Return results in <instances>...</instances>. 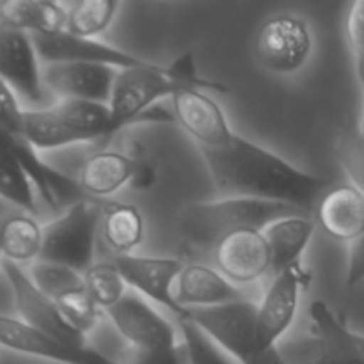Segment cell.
<instances>
[{"instance_id": "d590c367", "label": "cell", "mask_w": 364, "mask_h": 364, "mask_svg": "<svg viewBox=\"0 0 364 364\" xmlns=\"http://www.w3.org/2000/svg\"><path fill=\"white\" fill-rule=\"evenodd\" d=\"M181 347L173 350H146L128 345L117 364H181Z\"/></svg>"}, {"instance_id": "6da1fadb", "label": "cell", "mask_w": 364, "mask_h": 364, "mask_svg": "<svg viewBox=\"0 0 364 364\" xmlns=\"http://www.w3.org/2000/svg\"><path fill=\"white\" fill-rule=\"evenodd\" d=\"M217 192L224 198L281 203L308 212L327 192V180L299 169L270 149L233 135L230 144L199 149Z\"/></svg>"}, {"instance_id": "d6a6232c", "label": "cell", "mask_w": 364, "mask_h": 364, "mask_svg": "<svg viewBox=\"0 0 364 364\" xmlns=\"http://www.w3.org/2000/svg\"><path fill=\"white\" fill-rule=\"evenodd\" d=\"M55 302L60 311H63L64 318L68 320V323L75 331H78L82 336H85L89 331L95 329L96 323L102 318L103 309L92 301V297L87 294L85 288L84 290L64 295V297H60Z\"/></svg>"}, {"instance_id": "4dcf8cb0", "label": "cell", "mask_w": 364, "mask_h": 364, "mask_svg": "<svg viewBox=\"0 0 364 364\" xmlns=\"http://www.w3.org/2000/svg\"><path fill=\"white\" fill-rule=\"evenodd\" d=\"M180 327L188 364H237L231 355H228L205 331L199 329L191 320L181 318Z\"/></svg>"}, {"instance_id": "ac0fdd59", "label": "cell", "mask_w": 364, "mask_h": 364, "mask_svg": "<svg viewBox=\"0 0 364 364\" xmlns=\"http://www.w3.org/2000/svg\"><path fill=\"white\" fill-rule=\"evenodd\" d=\"M174 299L183 309H194L230 304L249 297L219 270L201 263H187L176 279Z\"/></svg>"}, {"instance_id": "3957f363", "label": "cell", "mask_w": 364, "mask_h": 364, "mask_svg": "<svg viewBox=\"0 0 364 364\" xmlns=\"http://www.w3.org/2000/svg\"><path fill=\"white\" fill-rule=\"evenodd\" d=\"M256 315L258 302L245 299L213 308L187 309L185 318L205 331L238 364H284L279 348L267 354L259 347Z\"/></svg>"}, {"instance_id": "52a82bcc", "label": "cell", "mask_w": 364, "mask_h": 364, "mask_svg": "<svg viewBox=\"0 0 364 364\" xmlns=\"http://www.w3.org/2000/svg\"><path fill=\"white\" fill-rule=\"evenodd\" d=\"M313 48L308 23L290 13L276 14L258 28L255 57L267 71L290 75L301 70Z\"/></svg>"}, {"instance_id": "e575fe53", "label": "cell", "mask_w": 364, "mask_h": 364, "mask_svg": "<svg viewBox=\"0 0 364 364\" xmlns=\"http://www.w3.org/2000/svg\"><path fill=\"white\" fill-rule=\"evenodd\" d=\"M23 105L14 95L13 89L0 80V130L11 137H21V119H23Z\"/></svg>"}, {"instance_id": "484cf974", "label": "cell", "mask_w": 364, "mask_h": 364, "mask_svg": "<svg viewBox=\"0 0 364 364\" xmlns=\"http://www.w3.org/2000/svg\"><path fill=\"white\" fill-rule=\"evenodd\" d=\"M0 199L31 215H36L38 212L34 188L14 155L11 137L2 130H0Z\"/></svg>"}, {"instance_id": "d4e9b609", "label": "cell", "mask_w": 364, "mask_h": 364, "mask_svg": "<svg viewBox=\"0 0 364 364\" xmlns=\"http://www.w3.org/2000/svg\"><path fill=\"white\" fill-rule=\"evenodd\" d=\"M43 244V226H39L34 215L21 210L11 213L0 226V247L7 262L34 263L39 258Z\"/></svg>"}, {"instance_id": "30bf717a", "label": "cell", "mask_w": 364, "mask_h": 364, "mask_svg": "<svg viewBox=\"0 0 364 364\" xmlns=\"http://www.w3.org/2000/svg\"><path fill=\"white\" fill-rule=\"evenodd\" d=\"M0 267L9 281L14 306L21 322L71 347H85V336L68 323L57 302L32 283L23 267L7 259H2Z\"/></svg>"}, {"instance_id": "44dd1931", "label": "cell", "mask_w": 364, "mask_h": 364, "mask_svg": "<svg viewBox=\"0 0 364 364\" xmlns=\"http://www.w3.org/2000/svg\"><path fill=\"white\" fill-rule=\"evenodd\" d=\"M137 160L119 151H100L82 166L77 181L89 198H107L130 183Z\"/></svg>"}, {"instance_id": "f546056e", "label": "cell", "mask_w": 364, "mask_h": 364, "mask_svg": "<svg viewBox=\"0 0 364 364\" xmlns=\"http://www.w3.org/2000/svg\"><path fill=\"white\" fill-rule=\"evenodd\" d=\"M84 283L87 294L103 311L117 304L128 291L127 283L114 262L95 263L84 272Z\"/></svg>"}, {"instance_id": "5bb4252c", "label": "cell", "mask_w": 364, "mask_h": 364, "mask_svg": "<svg viewBox=\"0 0 364 364\" xmlns=\"http://www.w3.org/2000/svg\"><path fill=\"white\" fill-rule=\"evenodd\" d=\"M0 345L25 355L60 364H117L91 347H71L34 329L20 318L0 315Z\"/></svg>"}, {"instance_id": "277c9868", "label": "cell", "mask_w": 364, "mask_h": 364, "mask_svg": "<svg viewBox=\"0 0 364 364\" xmlns=\"http://www.w3.org/2000/svg\"><path fill=\"white\" fill-rule=\"evenodd\" d=\"M100 224L102 203L92 198L75 203L52 223L43 226V244L38 259L66 265L84 274L96 263Z\"/></svg>"}, {"instance_id": "cb8c5ba5", "label": "cell", "mask_w": 364, "mask_h": 364, "mask_svg": "<svg viewBox=\"0 0 364 364\" xmlns=\"http://www.w3.org/2000/svg\"><path fill=\"white\" fill-rule=\"evenodd\" d=\"M21 137L36 149H57L64 146L91 142L84 134L75 130L63 117L53 112L52 107L45 109H25L21 119Z\"/></svg>"}, {"instance_id": "5b68a950", "label": "cell", "mask_w": 364, "mask_h": 364, "mask_svg": "<svg viewBox=\"0 0 364 364\" xmlns=\"http://www.w3.org/2000/svg\"><path fill=\"white\" fill-rule=\"evenodd\" d=\"M180 89H187L176 82L169 66L142 64V66L119 70L109 100L112 116V135L123 128L135 124V119L156 105L162 98H171Z\"/></svg>"}, {"instance_id": "9c48e42d", "label": "cell", "mask_w": 364, "mask_h": 364, "mask_svg": "<svg viewBox=\"0 0 364 364\" xmlns=\"http://www.w3.org/2000/svg\"><path fill=\"white\" fill-rule=\"evenodd\" d=\"M311 283V274L302 263L283 270L272 277L269 290L258 302L256 329L263 352L270 354L279 348L281 338L290 329L299 308V295Z\"/></svg>"}, {"instance_id": "83f0119b", "label": "cell", "mask_w": 364, "mask_h": 364, "mask_svg": "<svg viewBox=\"0 0 364 364\" xmlns=\"http://www.w3.org/2000/svg\"><path fill=\"white\" fill-rule=\"evenodd\" d=\"M116 0H80L68 7L66 31L80 38L96 39L114 20Z\"/></svg>"}, {"instance_id": "b9f144b4", "label": "cell", "mask_w": 364, "mask_h": 364, "mask_svg": "<svg viewBox=\"0 0 364 364\" xmlns=\"http://www.w3.org/2000/svg\"><path fill=\"white\" fill-rule=\"evenodd\" d=\"M18 212V210H16ZM2 259H4V256H2V247H0V263H2Z\"/></svg>"}, {"instance_id": "9a60e30c", "label": "cell", "mask_w": 364, "mask_h": 364, "mask_svg": "<svg viewBox=\"0 0 364 364\" xmlns=\"http://www.w3.org/2000/svg\"><path fill=\"white\" fill-rule=\"evenodd\" d=\"M176 123L198 142L199 149H217L230 144L235 132L223 109L199 89H180L171 96Z\"/></svg>"}, {"instance_id": "74e56055", "label": "cell", "mask_w": 364, "mask_h": 364, "mask_svg": "<svg viewBox=\"0 0 364 364\" xmlns=\"http://www.w3.org/2000/svg\"><path fill=\"white\" fill-rule=\"evenodd\" d=\"M156 183V171L151 164L141 162L137 160V166H135L134 176H132L130 185L137 191H149V188L155 187Z\"/></svg>"}, {"instance_id": "f35d334b", "label": "cell", "mask_w": 364, "mask_h": 364, "mask_svg": "<svg viewBox=\"0 0 364 364\" xmlns=\"http://www.w3.org/2000/svg\"><path fill=\"white\" fill-rule=\"evenodd\" d=\"M345 334H347V340L350 341L354 350L359 354V358L364 361V334L355 333V331H352L348 326H347V331H345Z\"/></svg>"}, {"instance_id": "2e32d148", "label": "cell", "mask_w": 364, "mask_h": 364, "mask_svg": "<svg viewBox=\"0 0 364 364\" xmlns=\"http://www.w3.org/2000/svg\"><path fill=\"white\" fill-rule=\"evenodd\" d=\"M117 73L107 64L55 63L43 66V82L59 100L109 103Z\"/></svg>"}, {"instance_id": "8fae6325", "label": "cell", "mask_w": 364, "mask_h": 364, "mask_svg": "<svg viewBox=\"0 0 364 364\" xmlns=\"http://www.w3.org/2000/svg\"><path fill=\"white\" fill-rule=\"evenodd\" d=\"M105 313L132 347L146 350H173L180 347L169 320L164 318L134 290H128L124 297Z\"/></svg>"}, {"instance_id": "f1b7e54d", "label": "cell", "mask_w": 364, "mask_h": 364, "mask_svg": "<svg viewBox=\"0 0 364 364\" xmlns=\"http://www.w3.org/2000/svg\"><path fill=\"white\" fill-rule=\"evenodd\" d=\"M27 274L32 283L53 301H59L64 295L85 288L84 274L59 263L36 259L34 263H31Z\"/></svg>"}, {"instance_id": "7402d4cb", "label": "cell", "mask_w": 364, "mask_h": 364, "mask_svg": "<svg viewBox=\"0 0 364 364\" xmlns=\"http://www.w3.org/2000/svg\"><path fill=\"white\" fill-rule=\"evenodd\" d=\"M68 9L48 0L0 2V23L31 36H50L66 31Z\"/></svg>"}, {"instance_id": "4fadbf2b", "label": "cell", "mask_w": 364, "mask_h": 364, "mask_svg": "<svg viewBox=\"0 0 364 364\" xmlns=\"http://www.w3.org/2000/svg\"><path fill=\"white\" fill-rule=\"evenodd\" d=\"M39 60L43 64L55 63H91L107 64L116 70L142 66L149 60L116 48L112 45L91 38L70 34L68 31L50 36H31Z\"/></svg>"}, {"instance_id": "ffe728a7", "label": "cell", "mask_w": 364, "mask_h": 364, "mask_svg": "<svg viewBox=\"0 0 364 364\" xmlns=\"http://www.w3.org/2000/svg\"><path fill=\"white\" fill-rule=\"evenodd\" d=\"M315 233V223L304 215L283 217L263 230L270 252V276L302 263V255Z\"/></svg>"}, {"instance_id": "7a4b0ae2", "label": "cell", "mask_w": 364, "mask_h": 364, "mask_svg": "<svg viewBox=\"0 0 364 364\" xmlns=\"http://www.w3.org/2000/svg\"><path fill=\"white\" fill-rule=\"evenodd\" d=\"M302 210L272 201L247 198H223L217 201L192 203L176 220L181 240L194 249H215L228 235L242 230L263 231L274 220L302 215Z\"/></svg>"}, {"instance_id": "8d00e7d4", "label": "cell", "mask_w": 364, "mask_h": 364, "mask_svg": "<svg viewBox=\"0 0 364 364\" xmlns=\"http://www.w3.org/2000/svg\"><path fill=\"white\" fill-rule=\"evenodd\" d=\"M364 283V231L359 238L348 244V265H347V284Z\"/></svg>"}, {"instance_id": "1f68e13d", "label": "cell", "mask_w": 364, "mask_h": 364, "mask_svg": "<svg viewBox=\"0 0 364 364\" xmlns=\"http://www.w3.org/2000/svg\"><path fill=\"white\" fill-rule=\"evenodd\" d=\"M334 151L352 185L364 194V137L358 127H345L338 134Z\"/></svg>"}, {"instance_id": "e0dca14e", "label": "cell", "mask_w": 364, "mask_h": 364, "mask_svg": "<svg viewBox=\"0 0 364 364\" xmlns=\"http://www.w3.org/2000/svg\"><path fill=\"white\" fill-rule=\"evenodd\" d=\"M213 256L219 272L237 287L270 274V252L263 231H235L215 245Z\"/></svg>"}, {"instance_id": "ba28073f", "label": "cell", "mask_w": 364, "mask_h": 364, "mask_svg": "<svg viewBox=\"0 0 364 364\" xmlns=\"http://www.w3.org/2000/svg\"><path fill=\"white\" fill-rule=\"evenodd\" d=\"M0 80L6 82L23 109H45L43 68L31 34L0 23Z\"/></svg>"}, {"instance_id": "7c38bea8", "label": "cell", "mask_w": 364, "mask_h": 364, "mask_svg": "<svg viewBox=\"0 0 364 364\" xmlns=\"http://www.w3.org/2000/svg\"><path fill=\"white\" fill-rule=\"evenodd\" d=\"M124 283L135 294L164 306L174 315L185 318L187 309L181 308L174 299V287L185 263L178 258L164 256L124 255L114 258Z\"/></svg>"}, {"instance_id": "ab89813d", "label": "cell", "mask_w": 364, "mask_h": 364, "mask_svg": "<svg viewBox=\"0 0 364 364\" xmlns=\"http://www.w3.org/2000/svg\"><path fill=\"white\" fill-rule=\"evenodd\" d=\"M18 208H14L13 205H9L7 201H4V199H0V226H2L4 220L7 219V217L11 215V213L16 212Z\"/></svg>"}, {"instance_id": "60d3db41", "label": "cell", "mask_w": 364, "mask_h": 364, "mask_svg": "<svg viewBox=\"0 0 364 364\" xmlns=\"http://www.w3.org/2000/svg\"><path fill=\"white\" fill-rule=\"evenodd\" d=\"M358 130L361 132V135L364 137V95L361 96V119L358 123Z\"/></svg>"}, {"instance_id": "4316f807", "label": "cell", "mask_w": 364, "mask_h": 364, "mask_svg": "<svg viewBox=\"0 0 364 364\" xmlns=\"http://www.w3.org/2000/svg\"><path fill=\"white\" fill-rule=\"evenodd\" d=\"M53 112L70 127L84 134L89 141L112 137V116L109 103L84 102V100H57L50 103Z\"/></svg>"}, {"instance_id": "d6986e66", "label": "cell", "mask_w": 364, "mask_h": 364, "mask_svg": "<svg viewBox=\"0 0 364 364\" xmlns=\"http://www.w3.org/2000/svg\"><path fill=\"white\" fill-rule=\"evenodd\" d=\"M316 220L331 238L352 244L364 231V194L352 183L327 188L316 206Z\"/></svg>"}, {"instance_id": "836d02e7", "label": "cell", "mask_w": 364, "mask_h": 364, "mask_svg": "<svg viewBox=\"0 0 364 364\" xmlns=\"http://www.w3.org/2000/svg\"><path fill=\"white\" fill-rule=\"evenodd\" d=\"M345 34H347L348 48L354 60L355 78H358L361 96L364 95V0H355L350 4L345 18Z\"/></svg>"}, {"instance_id": "8992f818", "label": "cell", "mask_w": 364, "mask_h": 364, "mask_svg": "<svg viewBox=\"0 0 364 364\" xmlns=\"http://www.w3.org/2000/svg\"><path fill=\"white\" fill-rule=\"evenodd\" d=\"M309 318L313 336L279 343L284 364H364L347 340V323L326 302H313Z\"/></svg>"}, {"instance_id": "603a6c76", "label": "cell", "mask_w": 364, "mask_h": 364, "mask_svg": "<svg viewBox=\"0 0 364 364\" xmlns=\"http://www.w3.org/2000/svg\"><path fill=\"white\" fill-rule=\"evenodd\" d=\"M100 231H102L103 242L117 256L132 255L144 238V219H142L141 210L127 203H102Z\"/></svg>"}]
</instances>
